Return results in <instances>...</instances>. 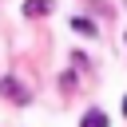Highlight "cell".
<instances>
[{
    "label": "cell",
    "mask_w": 127,
    "mask_h": 127,
    "mask_svg": "<svg viewBox=\"0 0 127 127\" xmlns=\"http://www.w3.org/2000/svg\"><path fill=\"white\" fill-rule=\"evenodd\" d=\"M0 95H8L12 103H28V99H32V95H28V87H24V83H16L12 75H4V79H0Z\"/></svg>",
    "instance_id": "1"
},
{
    "label": "cell",
    "mask_w": 127,
    "mask_h": 127,
    "mask_svg": "<svg viewBox=\"0 0 127 127\" xmlns=\"http://www.w3.org/2000/svg\"><path fill=\"white\" fill-rule=\"evenodd\" d=\"M48 12H52V0H28V4H24V16H28V20H32V16H48Z\"/></svg>",
    "instance_id": "2"
},
{
    "label": "cell",
    "mask_w": 127,
    "mask_h": 127,
    "mask_svg": "<svg viewBox=\"0 0 127 127\" xmlns=\"http://www.w3.org/2000/svg\"><path fill=\"white\" fill-rule=\"evenodd\" d=\"M71 32H79V36H95V24L83 20V16H75V20H71Z\"/></svg>",
    "instance_id": "3"
},
{
    "label": "cell",
    "mask_w": 127,
    "mask_h": 127,
    "mask_svg": "<svg viewBox=\"0 0 127 127\" xmlns=\"http://www.w3.org/2000/svg\"><path fill=\"white\" fill-rule=\"evenodd\" d=\"M79 127H107V115H103V111H87Z\"/></svg>",
    "instance_id": "4"
},
{
    "label": "cell",
    "mask_w": 127,
    "mask_h": 127,
    "mask_svg": "<svg viewBox=\"0 0 127 127\" xmlns=\"http://www.w3.org/2000/svg\"><path fill=\"white\" fill-rule=\"evenodd\" d=\"M123 115H127V99H123Z\"/></svg>",
    "instance_id": "5"
}]
</instances>
